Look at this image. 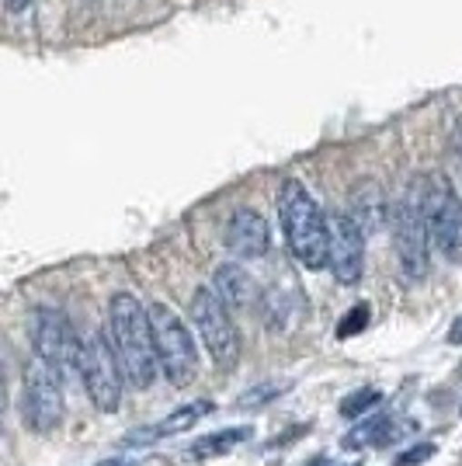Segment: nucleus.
<instances>
[{
    "label": "nucleus",
    "instance_id": "1",
    "mask_svg": "<svg viewBox=\"0 0 462 466\" xmlns=\"http://www.w3.org/2000/svg\"><path fill=\"white\" fill-rule=\"evenodd\" d=\"M108 341L116 349L122 376L139 390L154 387L160 366H156L150 310L136 299L133 292H116L108 299Z\"/></svg>",
    "mask_w": 462,
    "mask_h": 466
},
{
    "label": "nucleus",
    "instance_id": "2",
    "mask_svg": "<svg viewBox=\"0 0 462 466\" xmlns=\"http://www.w3.org/2000/svg\"><path fill=\"white\" fill-rule=\"evenodd\" d=\"M278 219H282V233H286V244H289L292 258L316 272L327 265V216L316 206V198L306 192L303 181L289 177L278 192Z\"/></svg>",
    "mask_w": 462,
    "mask_h": 466
},
{
    "label": "nucleus",
    "instance_id": "3",
    "mask_svg": "<svg viewBox=\"0 0 462 466\" xmlns=\"http://www.w3.org/2000/svg\"><path fill=\"white\" fill-rule=\"evenodd\" d=\"M150 328H154V349L156 366L167 376L171 387H188L198 376V349L188 324L167 307V303H154L150 307Z\"/></svg>",
    "mask_w": 462,
    "mask_h": 466
},
{
    "label": "nucleus",
    "instance_id": "4",
    "mask_svg": "<svg viewBox=\"0 0 462 466\" xmlns=\"http://www.w3.org/2000/svg\"><path fill=\"white\" fill-rule=\"evenodd\" d=\"M77 376L91 404L101 414H116L122 408V393H126V376L116 359V349L108 341V334L91 330L87 338H80V359H77Z\"/></svg>",
    "mask_w": 462,
    "mask_h": 466
},
{
    "label": "nucleus",
    "instance_id": "5",
    "mask_svg": "<svg viewBox=\"0 0 462 466\" xmlns=\"http://www.w3.org/2000/svg\"><path fill=\"white\" fill-rule=\"evenodd\" d=\"M393 248H397V261L400 272L410 282L427 279L431 268V237H427V223H424V202H421V181L393 206Z\"/></svg>",
    "mask_w": 462,
    "mask_h": 466
},
{
    "label": "nucleus",
    "instance_id": "6",
    "mask_svg": "<svg viewBox=\"0 0 462 466\" xmlns=\"http://www.w3.org/2000/svg\"><path fill=\"white\" fill-rule=\"evenodd\" d=\"M192 320L212 362H216L219 370H233V366L240 362V330L233 324L230 307L219 299V292L209 289V286L195 289Z\"/></svg>",
    "mask_w": 462,
    "mask_h": 466
},
{
    "label": "nucleus",
    "instance_id": "7",
    "mask_svg": "<svg viewBox=\"0 0 462 466\" xmlns=\"http://www.w3.org/2000/svg\"><path fill=\"white\" fill-rule=\"evenodd\" d=\"M421 202H424V223L427 237L442 251L445 261L459 265L462 261V202L456 198L452 185L445 177H427L421 181Z\"/></svg>",
    "mask_w": 462,
    "mask_h": 466
},
{
    "label": "nucleus",
    "instance_id": "8",
    "mask_svg": "<svg viewBox=\"0 0 462 466\" xmlns=\"http://www.w3.org/2000/svg\"><path fill=\"white\" fill-rule=\"evenodd\" d=\"M21 410H25V425L32 431H53L66 418V400H63V380L53 366H45L42 359H32L25 370V387H21Z\"/></svg>",
    "mask_w": 462,
    "mask_h": 466
},
{
    "label": "nucleus",
    "instance_id": "9",
    "mask_svg": "<svg viewBox=\"0 0 462 466\" xmlns=\"http://www.w3.org/2000/svg\"><path fill=\"white\" fill-rule=\"evenodd\" d=\"M32 345H35V359L59 372V380L77 376L80 359V338L74 334L70 320L63 310L53 307H39L32 313Z\"/></svg>",
    "mask_w": 462,
    "mask_h": 466
},
{
    "label": "nucleus",
    "instance_id": "10",
    "mask_svg": "<svg viewBox=\"0 0 462 466\" xmlns=\"http://www.w3.org/2000/svg\"><path fill=\"white\" fill-rule=\"evenodd\" d=\"M327 268L341 286H355L366 272V230L351 213H334L327 219Z\"/></svg>",
    "mask_w": 462,
    "mask_h": 466
},
{
    "label": "nucleus",
    "instance_id": "11",
    "mask_svg": "<svg viewBox=\"0 0 462 466\" xmlns=\"http://www.w3.org/2000/svg\"><path fill=\"white\" fill-rule=\"evenodd\" d=\"M226 248L233 258L240 261H257L271 251V230L268 219L257 213V209H236L226 223Z\"/></svg>",
    "mask_w": 462,
    "mask_h": 466
},
{
    "label": "nucleus",
    "instance_id": "12",
    "mask_svg": "<svg viewBox=\"0 0 462 466\" xmlns=\"http://www.w3.org/2000/svg\"><path fill=\"white\" fill-rule=\"evenodd\" d=\"M209 410H212V400H192V404H185V408L171 410V414H167L164 421H156V425H146V428H139V431L122 435V446H150V442H160V439H171L177 431H188L192 425H198Z\"/></svg>",
    "mask_w": 462,
    "mask_h": 466
},
{
    "label": "nucleus",
    "instance_id": "13",
    "mask_svg": "<svg viewBox=\"0 0 462 466\" xmlns=\"http://www.w3.org/2000/svg\"><path fill=\"white\" fill-rule=\"evenodd\" d=\"M216 292L230 307V313L251 310L254 303H257V286H254V279L240 265H223L216 272Z\"/></svg>",
    "mask_w": 462,
    "mask_h": 466
},
{
    "label": "nucleus",
    "instance_id": "14",
    "mask_svg": "<svg viewBox=\"0 0 462 466\" xmlns=\"http://www.w3.org/2000/svg\"><path fill=\"white\" fill-rule=\"evenodd\" d=\"M251 428L240 425V428H219V431H212V435H202L198 442L192 446V456L195 460H216V456H230L236 446H244V442H251Z\"/></svg>",
    "mask_w": 462,
    "mask_h": 466
},
{
    "label": "nucleus",
    "instance_id": "15",
    "mask_svg": "<svg viewBox=\"0 0 462 466\" xmlns=\"http://www.w3.org/2000/svg\"><path fill=\"white\" fill-rule=\"evenodd\" d=\"M351 219L366 233L383 223V188H379V185L362 181V185L355 188V195H351Z\"/></svg>",
    "mask_w": 462,
    "mask_h": 466
},
{
    "label": "nucleus",
    "instance_id": "16",
    "mask_svg": "<svg viewBox=\"0 0 462 466\" xmlns=\"http://www.w3.org/2000/svg\"><path fill=\"white\" fill-rule=\"evenodd\" d=\"M397 439V421L393 418H368L366 425H358L351 435H345L347 449H362V446H386Z\"/></svg>",
    "mask_w": 462,
    "mask_h": 466
},
{
    "label": "nucleus",
    "instance_id": "17",
    "mask_svg": "<svg viewBox=\"0 0 462 466\" xmlns=\"http://www.w3.org/2000/svg\"><path fill=\"white\" fill-rule=\"evenodd\" d=\"M379 400H383V393H379V390H355L345 404H341V414H345V418H358L362 410L379 408Z\"/></svg>",
    "mask_w": 462,
    "mask_h": 466
},
{
    "label": "nucleus",
    "instance_id": "18",
    "mask_svg": "<svg viewBox=\"0 0 462 466\" xmlns=\"http://www.w3.org/2000/svg\"><path fill=\"white\" fill-rule=\"evenodd\" d=\"M368 324V307L362 303V307H355V310L345 313V320L337 324V338H347V334H358V330Z\"/></svg>",
    "mask_w": 462,
    "mask_h": 466
},
{
    "label": "nucleus",
    "instance_id": "19",
    "mask_svg": "<svg viewBox=\"0 0 462 466\" xmlns=\"http://www.w3.org/2000/svg\"><path fill=\"white\" fill-rule=\"evenodd\" d=\"M278 393H286V383H275V387L251 390V393H244V397H240V408H254V404H265V400L278 397Z\"/></svg>",
    "mask_w": 462,
    "mask_h": 466
},
{
    "label": "nucleus",
    "instance_id": "20",
    "mask_svg": "<svg viewBox=\"0 0 462 466\" xmlns=\"http://www.w3.org/2000/svg\"><path fill=\"white\" fill-rule=\"evenodd\" d=\"M427 456H435V446L431 442H424V446H414V449H407L404 456L397 460V466H417V463H424Z\"/></svg>",
    "mask_w": 462,
    "mask_h": 466
},
{
    "label": "nucleus",
    "instance_id": "21",
    "mask_svg": "<svg viewBox=\"0 0 462 466\" xmlns=\"http://www.w3.org/2000/svg\"><path fill=\"white\" fill-rule=\"evenodd\" d=\"M448 345H462V317H456V324L448 328Z\"/></svg>",
    "mask_w": 462,
    "mask_h": 466
},
{
    "label": "nucleus",
    "instance_id": "22",
    "mask_svg": "<svg viewBox=\"0 0 462 466\" xmlns=\"http://www.w3.org/2000/svg\"><path fill=\"white\" fill-rule=\"evenodd\" d=\"M4 7H7L11 15H21V11H28V7H32V0H4Z\"/></svg>",
    "mask_w": 462,
    "mask_h": 466
},
{
    "label": "nucleus",
    "instance_id": "23",
    "mask_svg": "<svg viewBox=\"0 0 462 466\" xmlns=\"http://www.w3.org/2000/svg\"><path fill=\"white\" fill-rule=\"evenodd\" d=\"M95 466H129L126 460H105V463H95Z\"/></svg>",
    "mask_w": 462,
    "mask_h": 466
},
{
    "label": "nucleus",
    "instance_id": "24",
    "mask_svg": "<svg viewBox=\"0 0 462 466\" xmlns=\"http://www.w3.org/2000/svg\"><path fill=\"white\" fill-rule=\"evenodd\" d=\"M351 466H358V463H351Z\"/></svg>",
    "mask_w": 462,
    "mask_h": 466
}]
</instances>
